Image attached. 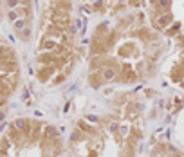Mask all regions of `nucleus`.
I'll list each match as a JSON object with an SVG mask.
<instances>
[{
    "label": "nucleus",
    "mask_w": 184,
    "mask_h": 157,
    "mask_svg": "<svg viewBox=\"0 0 184 157\" xmlns=\"http://www.w3.org/2000/svg\"><path fill=\"white\" fill-rule=\"evenodd\" d=\"M7 4H9V7H16V5L20 4V0H9Z\"/></svg>",
    "instance_id": "nucleus-1"
},
{
    "label": "nucleus",
    "mask_w": 184,
    "mask_h": 157,
    "mask_svg": "<svg viewBox=\"0 0 184 157\" xmlns=\"http://www.w3.org/2000/svg\"><path fill=\"white\" fill-rule=\"evenodd\" d=\"M15 25H16V29H22V27H24V22H16Z\"/></svg>",
    "instance_id": "nucleus-2"
}]
</instances>
